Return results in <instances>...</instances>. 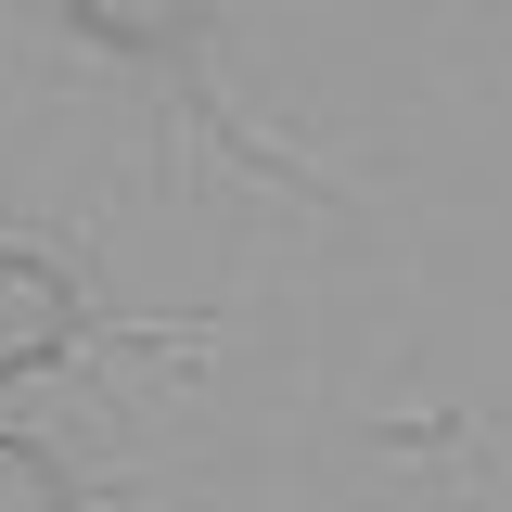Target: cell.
Masks as SVG:
<instances>
[{"label":"cell","mask_w":512,"mask_h":512,"mask_svg":"<svg viewBox=\"0 0 512 512\" xmlns=\"http://www.w3.org/2000/svg\"><path fill=\"white\" fill-rule=\"evenodd\" d=\"M77 346V282L52 256H13L0 244V372H52Z\"/></svg>","instance_id":"1"},{"label":"cell","mask_w":512,"mask_h":512,"mask_svg":"<svg viewBox=\"0 0 512 512\" xmlns=\"http://www.w3.org/2000/svg\"><path fill=\"white\" fill-rule=\"evenodd\" d=\"M0 512H77V474L39 436H0Z\"/></svg>","instance_id":"2"},{"label":"cell","mask_w":512,"mask_h":512,"mask_svg":"<svg viewBox=\"0 0 512 512\" xmlns=\"http://www.w3.org/2000/svg\"><path fill=\"white\" fill-rule=\"evenodd\" d=\"M90 39H192V13H141V0H77Z\"/></svg>","instance_id":"3"}]
</instances>
